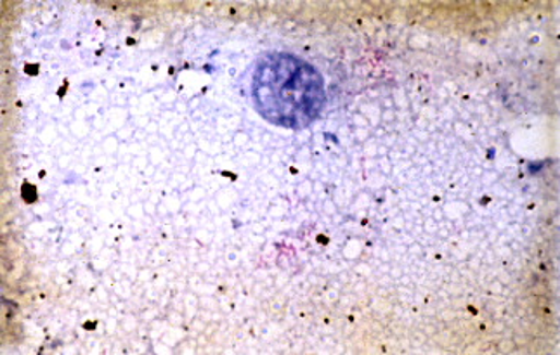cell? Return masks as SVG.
<instances>
[{"label": "cell", "instance_id": "1", "mask_svg": "<svg viewBox=\"0 0 560 355\" xmlns=\"http://www.w3.org/2000/svg\"><path fill=\"white\" fill-rule=\"evenodd\" d=\"M252 97L260 117L272 126L304 129L323 111L325 80L313 64L271 52L257 63Z\"/></svg>", "mask_w": 560, "mask_h": 355}]
</instances>
